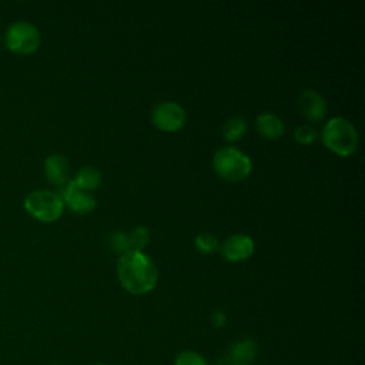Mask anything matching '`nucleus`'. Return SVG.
Wrapping results in <instances>:
<instances>
[{
    "instance_id": "obj_1",
    "label": "nucleus",
    "mask_w": 365,
    "mask_h": 365,
    "mask_svg": "<svg viewBox=\"0 0 365 365\" xmlns=\"http://www.w3.org/2000/svg\"><path fill=\"white\" fill-rule=\"evenodd\" d=\"M117 275L125 291L143 295L155 287L158 269L151 257L141 251L128 250L117 261Z\"/></svg>"
},
{
    "instance_id": "obj_2",
    "label": "nucleus",
    "mask_w": 365,
    "mask_h": 365,
    "mask_svg": "<svg viewBox=\"0 0 365 365\" xmlns=\"http://www.w3.org/2000/svg\"><path fill=\"white\" fill-rule=\"evenodd\" d=\"M321 138L328 150L341 157L354 154L359 143V137L354 124L342 117L331 118L324 125Z\"/></svg>"
},
{
    "instance_id": "obj_3",
    "label": "nucleus",
    "mask_w": 365,
    "mask_h": 365,
    "mask_svg": "<svg viewBox=\"0 0 365 365\" xmlns=\"http://www.w3.org/2000/svg\"><path fill=\"white\" fill-rule=\"evenodd\" d=\"M212 167L215 173L227 181L245 180L252 168L250 157L235 147H222L215 151L212 158Z\"/></svg>"
},
{
    "instance_id": "obj_4",
    "label": "nucleus",
    "mask_w": 365,
    "mask_h": 365,
    "mask_svg": "<svg viewBox=\"0 0 365 365\" xmlns=\"http://www.w3.org/2000/svg\"><path fill=\"white\" fill-rule=\"evenodd\" d=\"M26 211L38 221L53 222L63 214L64 202L61 195L50 190L31 191L24 200Z\"/></svg>"
},
{
    "instance_id": "obj_5",
    "label": "nucleus",
    "mask_w": 365,
    "mask_h": 365,
    "mask_svg": "<svg viewBox=\"0 0 365 365\" xmlns=\"http://www.w3.org/2000/svg\"><path fill=\"white\" fill-rule=\"evenodd\" d=\"M41 43L38 29L29 21H16L6 31V46L17 54H31Z\"/></svg>"
},
{
    "instance_id": "obj_6",
    "label": "nucleus",
    "mask_w": 365,
    "mask_h": 365,
    "mask_svg": "<svg viewBox=\"0 0 365 365\" xmlns=\"http://www.w3.org/2000/svg\"><path fill=\"white\" fill-rule=\"evenodd\" d=\"M185 120V110L174 101L158 103L151 111L153 124L163 131H178L184 127Z\"/></svg>"
},
{
    "instance_id": "obj_7",
    "label": "nucleus",
    "mask_w": 365,
    "mask_h": 365,
    "mask_svg": "<svg viewBox=\"0 0 365 365\" xmlns=\"http://www.w3.org/2000/svg\"><path fill=\"white\" fill-rule=\"evenodd\" d=\"M254 241L251 237L245 234H234L225 238V241L221 245V254L222 257L230 262H237L247 259L254 252Z\"/></svg>"
},
{
    "instance_id": "obj_8",
    "label": "nucleus",
    "mask_w": 365,
    "mask_h": 365,
    "mask_svg": "<svg viewBox=\"0 0 365 365\" xmlns=\"http://www.w3.org/2000/svg\"><path fill=\"white\" fill-rule=\"evenodd\" d=\"M63 202L71 211L77 214H88L96 208V198L76 185L74 181H68L63 190Z\"/></svg>"
},
{
    "instance_id": "obj_9",
    "label": "nucleus",
    "mask_w": 365,
    "mask_h": 365,
    "mask_svg": "<svg viewBox=\"0 0 365 365\" xmlns=\"http://www.w3.org/2000/svg\"><path fill=\"white\" fill-rule=\"evenodd\" d=\"M298 108L309 121H321L327 114V103L324 97L314 90H304L298 97Z\"/></svg>"
},
{
    "instance_id": "obj_10",
    "label": "nucleus",
    "mask_w": 365,
    "mask_h": 365,
    "mask_svg": "<svg viewBox=\"0 0 365 365\" xmlns=\"http://www.w3.org/2000/svg\"><path fill=\"white\" fill-rule=\"evenodd\" d=\"M44 174L47 180L56 185H63L70 181V163L64 155L53 154L44 161Z\"/></svg>"
},
{
    "instance_id": "obj_11",
    "label": "nucleus",
    "mask_w": 365,
    "mask_h": 365,
    "mask_svg": "<svg viewBox=\"0 0 365 365\" xmlns=\"http://www.w3.org/2000/svg\"><path fill=\"white\" fill-rule=\"evenodd\" d=\"M255 128L258 134L267 140H277L284 134V124L272 113H262L257 117Z\"/></svg>"
},
{
    "instance_id": "obj_12",
    "label": "nucleus",
    "mask_w": 365,
    "mask_h": 365,
    "mask_svg": "<svg viewBox=\"0 0 365 365\" xmlns=\"http://www.w3.org/2000/svg\"><path fill=\"white\" fill-rule=\"evenodd\" d=\"M257 345L251 339H242L235 342L230 352L228 358L232 365H251L257 358Z\"/></svg>"
},
{
    "instance_id": "obj_13",
    "label": "nucleus",
    "mask_w": 365,
    "mask_h": 365,
    "mask_svg": "<svg viewBox=\"0 0 365 365\" xmlns=\"http://www.w3.org/2000/svg\"><path fill=\"white\" fill-rule=\"evenodd\" d=\"M76 185L84 191H93L101 184V173L96 167H83L73 180Z\"/></svg>"
},
{
    "instance_id": "obj_14",
    "label": "nucleus",
    "mask_w": 365,
    "mask_h": 365,
    "mask_svg": "<svg viewBox=\"0 0 365 365\" xmlns=\"http://www.w3.org/2000/svg\"><path fill=\"white\" fill-rule=\"evenodd\" d=\"M247 133V121L242 117H231L222 125V134L227 141H238Z\"/></svg>"
},
{
    "instance_id": "obj_15",
    "label": "nucleus",
    "mask_w": 365,
    "mask_h": 365,
    "mask_svg": "<svg viewBox=\"0 0 365 365\" xmlns=\"http://www.w3.org/2000/svg\"><path fill=\"white\" fill-rule=\"evenodd\" d=\"M128 238V250L141 251L150 240V232L145 227H135L131 232L127 234Z\"/></svg>"
},
{
    "instance_id": "obj_16",
    "label": "nucleus",
    "mask_w": 365,
    "mask_h": 365,
    "mask_svg": "<svg viewBox=\"0 0 365 365\" xmlns=\"http://www.w3.org/2000/svg\"><path fill=\"white\" fill-rule=\"evenodd\" d=\"M194 244L197 250L202 254H212L218 248V240L210 232H201L195 237Z\"/></svg>"
},
{
    "instance_id": "obj_17",
    "label": "nucleus",
    "mask_w": 365,
    "mask_h": 365,
    "mask_svg": "<svg viewBox=\"0 0 365 365\" xmlns=\"http://www.w3.org/2000/svg\"><path fill=\"white\" fill-rule=\"evenodd\" d=\"M294 138H295L298 143L304 144V145H309V144H312V143L317 141V138H318V131H317V128L312 127V125L302 124V125H299V127L295 128V131H294Z\"/></svg>"
},
{
    "instance_id": "obj_18",
    "label": "nucleus",
    "mask_w": 365,
    "mask_h": 365,
    "mask_svg": "<svg viewBox=\"0 0 365 365\" xmlns=\"http://www.w3.org/2000/svg\"><path fill=\"white\" fill-rule=\"evenodd\" d=\"M175 365H207L205 358L195 351H182L175 356Z\"/></svg>"
},
{
    "instance_id": "obj_19",
    "label": "nucleus",
    "mask_w": 365,
    "mask_h": 365,
    "mask_svg": "<svg viewBox=\"0 0 365 365\" xmlns=\"http://www.w3.org/2000/svg\"><path fill=\"white\" fill-rule=\"evenodd\" d=\"M110 244H111V248L114 250V252L123 254V252L128 251V238H127V232H121V231L114 232V234L111 235Z\"/></svg>"
},
{
    "instance_id": "obj_20",
    "label": "nucleus",
    "mask_w": 365,
    "mask_h": 365,
    "mask_svg": "<svg viewBox=\"0 0 365 365\" xmlns=\"http://www.w3.org/2000/svg\"><path fill=\"white\" fill-rule=\"evenodd\" d=\"M211 322L215 328H221L224 324H225V315L222 311H215L212 315H211Z\"/></svg>"
},
{
    "instance_id": "obj_21",
    "label": "nucleus",
    "mask_w": 365,
    "mask_h": 365,
    "mask_svg": "<svg viewBox=\"0 0 365 365\" xmlns=\"http://www.w3.org/2000/svg\"><path fill=\"white\" fill-rule=\"evenodd\" d=\"M97 365H106V364H97Z\"/></svg>"
}]
</instances>
